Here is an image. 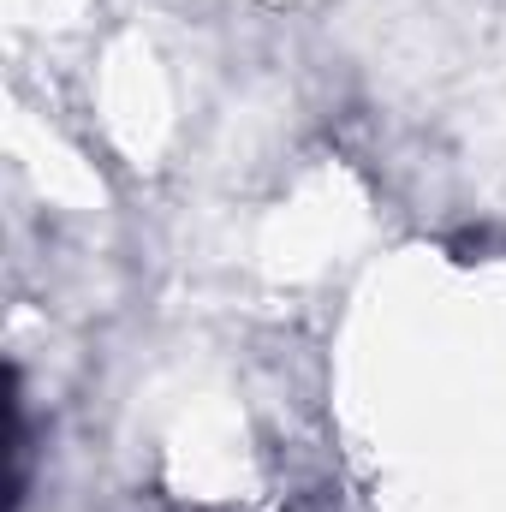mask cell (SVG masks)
<instances>
[]
</instances>
